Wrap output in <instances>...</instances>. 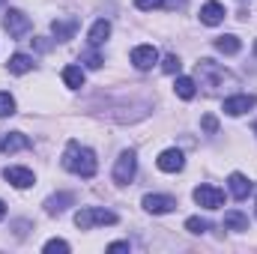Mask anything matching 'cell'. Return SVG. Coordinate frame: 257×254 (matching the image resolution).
<instances>
[{
	"instance_id": "obj_25",
	"label": "cell",
	"mask_w": 257,
	"mask_h": 254,
	"mask_svg": "<svg viewBox=\"0 0 257 254\" xmlns=\"http://www.w3.org/2000/svg\"><path fill=\"white\" fill-rule=\"evenodd\" d=\"M15 114V99L9 93H0V117H12Z\"/></svg>"
},
{
	"instance_id": "obj_10",
	"label": "cell",
	"mask_w": 257,
	"mask_h": 254,
	"mask_svg": "<svg viewBox=\"0 0 257 254\" xmlns=\"http://www.w3.org/2000/svg\"><path fill=\"white\" fill-rule=\"evenodd\" d=\"M33 141L27 138V135H21V132H9V135H3V141H0V153L3 156H12V153H18V150H27Z\"/></svg>"
},
{
	"instance_id": "obj_1",
	"label": "cell",
	"mask_w": 257,
	"mask_h": 254,
	"mask_svg": "<svg viewBox=\"0 0 257 254\" xmlns=\"http://www.w3.org/2000/svg\"><path fill=\"white\" fill-rule=\"evenodd\" d=\"M63 168L78 174V177H84V180H93L96 171H99V162H96V153L90 147H81L78 141H72L63 153Z\"/></svg>"
},
{
	"instance_id": "obj_5",
	"label": "cell",
	"mask_w": 257,
	"mask_h": 254,
	"mask_svg": "<svg viewBox=\"0 0 257 254\" xmlns=\"http://www.w3.org/2000/svg\"><path fill=\"white\" fill-rule=\"evenodd\" d=\"M135 171H138V156L126 150V153H120V159H117V165H114V183L117 186H128L132 180H135Z\"/></svg>"
},
{
	"instance_id": "obj_26",
	"label": "cell",
	"mask_w": 257,
	"mask_h": 254,
	"mask_svg": "<svg viewBox=\"0 0 257 254\" xmlns=\"http://www.w3.org/2000/svg\"><path fill=\"white\" fill-rule=\"evenodd\" d=\"M42 251H45V254H66V251H69V242H63V239H48Z\"/></svg>"
},
{
	"instance_id": "obj_23",
	"label": "cell",
	"mask_w": 257,
	"mask_h": 254,
	"mask_svg": "<svg viewBox=\"0 0 257 254\" xmlns=\"http://www.w3.org/2000/svg\"><path fill=\"white\" fill-rule=\"evenodd\" d=\"M180 69H183V63H180L177 54H168V57L162 60V72H165V75H177Z\"/></svg>"
},
{
	"instance_id": "obj_2",
	"label": "cell",
	"mask_w": 257,
	"mask_h": 254,
	"mask_svg": "<svg viewBox=\"0 0 257 254\" xmlns=\"http://www.w3.org/2000/svg\"><path fill=\"white\" fill-rule=\"evenodd\" d=\"M197 81H200V87H203L206 93H212V96H215L221 87L233 84L230 72H227V69H221L215 60H200V63H197Z\"/></svg>"
},
{
	"instance_id": "obj_20",
	"label": "cell",
	"mask_w": 257,
	"mask_h": 254,
	"mask_svg": "<svg viewBox=\"0 0 257 254\" xmlns=\"http://www.w3.org/2000/svg\"><path fill=\"white\" fill-rule=\"evenodd\" d=\"M63 81H66L69 90H81V87H84V69H81V66H66Z\"/></svg>"
},
{
	"instance_id": "obj_16",
	"label": "cell",
	"mask_w": 257,
	"mask_h": 254,
	"mask_svg": "<svg viewBox=\"0 0 257 254\" xmlns=\"http://www.w3.org/2000/svg\"><path fill=\"white\" fill-rule=\"evenodd\" d=\"M227 186H230V194H233L236 200H245V197L251 194V183H248L242 174H230V177H227Z\"/></svg>"
},
{
	"instance_id": "obj_6",
	"label": "cell",
	"mask_w": 257,
	"mask_h": 254,
	"mask_svg": "<svg viewBox=\"0 0 257 254\" xmlns=\"http://www.w3.org/2000/svg\"><path fill=\"white\" fill-rule=\"evenodd\" d=\"M194 200L203 206V209H218L224 203V191L218 186H197L194 189Z\"/></svg>"
},
{
	"instance_id": "obj_29",
	"label": "cell",
	"mask_w": 257,
	"mask_h": 254,
	"mask_svg": "<svg viewBox=\"0 0 257 254\" xmlns=\"http://www.w3.org/2000/svg\"><path fill=\"white\" fill-rule=\"evenodd\" d=\"M200 126L206 129V132H209V135H212V132H215V129H218V120H215V117H212V114H206V117H203V120H200Z\"/></svg>"
},
{
	"instance_id": "obj_14",
	"label": "cell",
	"mask_w": 257,
	"mask_h": 254,
	"mask_svg": "<svg viewBox=\"0 0 257 254\" xmlns=\"http://www.w3.org/2000/svg\"><path fill=\"white\" fill-rule=\"evenodd\" d=\"M51 33H54L60 42L72 39V36L78 33V18H57V21L51 24Z\"/></svg>"
},
{
	"instance_id": "obj_7",
	"label": "cell",
	"mask_w": 257,
	"mask_h": 254,
	"mask_svg": "<svg viewBox=\"0 0 257 254\" xmlns=\"http://www.w3.org/2000/svg\"><path fill=\"white\" fill-rule=\"evenodd\" d=\"M144 209L153 212V215H165V212H174L177 209V200L171 194H147L144 197Z\"/></svg>"
},
{
	"instance_id": "obj_27",
	"label": "cell",
	"mask_w": 257,
	"mask_h": 254,
	"mask_svg": "<svg viewBox=\"0 0 257 254\" xmlns=\"http://www.w3.org/2000/svg\"><path fill=\"white\" fill-rule=\"evenodd\" d=\"M81 60L90 66V69H102V63H105V60H102L96 51H84V54H81Z\"/></svg>"
},
{
	"instance_id": "obj_21",
	"label": "cell",
	"mask_w": 257,
	"mask_h": 254,
	"mask_svg": "<svg viewBox=\"0 0 257 254\" xmlns=\"http://www.w3.org/2000/svg\"><path fill=\"white\" fill-rule=\"evenodd\" d=\"M33 69V57L30 54H12L9 57V72L12 75H24V72H30Z\"/></svg>"
},
{
	"instance_id": "obj_24",
	"label": "cell",
	"mask_w": 257,
	"mask_h": 254,
	"mask_svg": "<svg viewBox=\"0 0 257 254\" xmlns=\"http://www.w3.org/2000/svg\"><path fill=\"white\" fill-rule=\"evenodd\" d=\"M186 230H189V233H206V230H209V221L194 215V218H189V221H186Z\"/></svg>"
},
{
	"instance_id": "obj_3",
	"label": "cell",
	"mask_w": 257,
	"mask_h": 254,
	"mask_svg": "<svg viewBox=\"0 0 257 254\" xmlns=\"http://www.w3.org/2000/svg\"><path fill=\"white\" fill-rule=\"evenodd\" d=\"M75 224L81 230H90V227H105V224H117V212L111 209H102V206H84L75 212Z\"/></svg>"
},
{
	"instance_id": "obj_4",
	"label": "cell",
	"mask_w": 257,
	"mask_h": 254,
	"mask_svg": "<svg viewBox=\"0 0 257 254\" xmlns=\"http://www.w3.org/2000/svg\"><path fill=\"white\" fill-rule=\"evenodd\" d=\"M3 30H6L12 39H24V36L33 30V21H30V15H24L21 9H6V18H3Z\"/></svg>"
},
{
	"instance_id": "obj_13",
	"label": "cell",
	"mask_w": 257,
	"mask_h": 254,
	"mask_svg": "<svg viewBox=\"0 0 257 254\" xmlns=\"http://www.w3.org/2000/svg\"><path fill=\"white\" fill-rule=\"evenodd\" d=\"M200 21H203L206 27H215V24H221V21H224V6H221L218 0H209V3H203V6H200Z\"/></svg>"
},
{
	"instance_id": "obj_12",
	"label": "cell",
	"mask_w": 257,
	"mask_h": 254,
	"mask_svg": "<svg viewBox=\"0 0 257 254\" xmlns=\"http://www.w3.org/2000/svg\"><path fill=\"white\" fill-rule=\"evenodd\" d=\"M3 180L12 183L15 189H30V186L36 183L33 171H27V168H6V171H3Z\"/></svg>"
},
{
	"instance_id": "obj_15",
	"label": "cell",
	"mask_w": 257,
	"mask_h": 254,
	"mask_svg": "<svg viewBox=\"0 0 257 254\" xmlns=\"http://www.w3.org/2000/svg\"><path fill=\"white\" fill-rule=\"evenodd\" d=\"M108 36H111V21H105V18H99V21L90 27V33H87V39H90V45H93V48H99Z\"/></svg>"
},
{
	"instance_id": "obj_22",
	"label": "cell",
	"mask_w": 257,
	"mask_h": 254,
	"mask_svg": "<svg viewBox=\"0 0 257 254\" xmlns=\"http://www.w3.org/2000/svg\"><path fill=\"white\" fill-rule=\"evenodd\" d=\"M194 87H197V84H194L192 78H186V75H183V78H177V84H174L177 96H180V99H186V102L194 99Z\"/></svg>"
},
{
	"instance_id": "obj_11",
	"label": "cell",
	"mask_w": 257,
	"mask_h": 254,
	"mask_svg": "<svg viewBox=\"0 0 257 254\" xmlns=\"http://www.w3.org/2000/svg\"><path fill=\"white\" fill-rule=\"evenodd\" d=\"M156 165H159V171H165V174H177V171H183L186 159H183L180 150H165V153L156 159Z\"/></svg>"
},
{
	"instance_id": "obj_18",
	"label": "cell",
	"mask_w": 257,
	"mask_h": 254,
	"mask_svg": "<svg viewBox=\"0 0 257 254\" xmlns=\"http://www.w3.org/2000/svg\"><path fill=\"white\" fill-rule=\"evenodd\" d=\"M69 203H75V197H72V194H66V191H63V194H54V197H48V200H45V212H48V215H60Z\"/></svg>"
},
{
	"instance_id": "obj_19",
	"label": "cell",
	"mask_w": 257,
	"mask_h": 254,
	"mask_svg": "<svg viewBox=\"0 0 257 254\" xmlns=\"http://www.w3.org/2000/svg\"><path fill=\"white\" fill-rule=\"evenodd\" d=\"M239 48H242V42H239V36H233V33L215 39V51H221V54H239Z\"/></svg>"
},
{
	"instance_id": "obj_31",
	"label": "cell",
	"mask_w": 257,
	"mask_h": 254,
	"mask_svg": "<svg viewBox=\"0 0 257 254\" xmlns=\"http://www.w3.org/2000/svg\"><path fill=\"white\" fill-rule=\"evenodd\" d=\"M3 215H6V203L0 200V221H3Z\"/></svg>"
},
{
	"instance_id": "obj_9",
	"label": "cell",
	"mask_w": 257,
	"mask_h": 254,
	"mask_svg": "<svg viewBox=\"0 0 257 254\" xmlns=\"http://www.w3.org/2000/svg\"><path fill=\"white\" fill-rule=\"evenodd\" d=\"M257 105V96H230V99H224V114L227 117H242L245 111H251Z\"/></svg>"
},
{
	"instance_id": "obj_17",
	"label": "cell",
	"mask_w": 257,
	"mask_h": 254,
	"mask_svg": "<svg viewBox=\"0 0 257 254\" xmlns=\"http://www.w3.org/2000/svg\"><path fill=\"white\" fill-rule=\"evenodd\" d=\"M224 227L236 230V233H245L248 230V215H242L239 209H230V212H224Z\"/></svg>"
},
{
	"instance_id": "obj_8",
	"label": "cell",
	"mask_w": 257,
	"mask_h": 254,
	"mask_svg": "<svg viewBox=\"0 0 257 254\" xmlns=\"http://www.w3.org/2000/svg\"><path fill=\"white\" fill-rule=\"evenodd\" d=\"M156 63H159V51H156L153 45H138V48H132V66H135V69L147 72V69H153Z\"/></svg>"
},
{
	"instance_id": "obj_30",
	"label": "cell",
	"mask_w": 257,
	"mask_h": 254,
	"mask_svg": "<svg viewBox=\"0 0 257 254\" xmlns=\"http://www.w3.org/2000/svg\"><path fill=\"white\" fill-rule=\"evenodd\" d=\"M108 251H128V242H111Z\"/></svg>"
},
{
	"instance_id": "obj_32",
	"label": "cell",
	"mask_w": 257,
	"mask_h": 254,
	"mask_svg": "<svg viewBox=\"0 0 257 254\" xmlns=\"http://www.w3.org/2000/svg\"><path fill=\"white\" fill-rule=\"evenodd\" d=\"M254 135H257V123H254Z\"/></svg>"
},
{
	"instance_id": "obj_28",
	"label": "cell",
	"mask_w": 257,
	"mask_h": 254,
	"mask_svg": "<svg viewBox=\"0 0 257 254\" xmlns=\"http://www.w3.org/2000/svg\"><path fill=\"white\" fill-rule=\"evenodd\" d=\"M162 3H165V0H135V6L144 9V12H147V9H159Z\"/></svg>"
}]
</instances>
